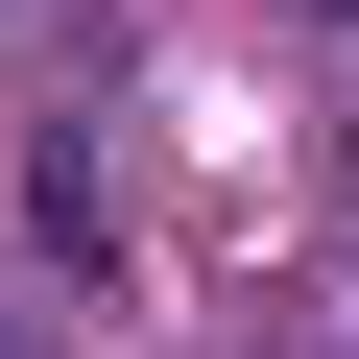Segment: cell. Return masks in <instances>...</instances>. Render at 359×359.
Masks as SVG:
<instances>
[{
  "mask_svg": "<svg viewBox=\"0 0 359 359\" xmlns=\"http://www.w3.org/2000/svg\"><path fill=\"white\" fill-rule=\"evenodd\" d=\"M335 25H359V0H335Z\"/></svg>",
  "mask_w": 359,
  "mask_h": 359,
  "instance_id": "6da1fadb",
  "label": "cell"
}]
</instances>
